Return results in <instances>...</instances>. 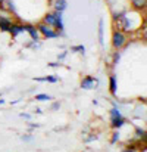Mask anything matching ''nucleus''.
<instances>
[{
  "instance_id": "obj_1",
  "label": "nucleus",
  "mask_w": 147,
  "mask_h": 152,
  "mask_svg": "<svg viewBox=\"0 0 147 152\" xmlns=\"http://www.w3.org/2000/svg\"><path fill=\"white\" fill-rule=\"evenodd\" d=\"M141 22H144L141 19V12L135 10V9H127L124 12V15L115 21V27L124 33H134L140 28Z\"/></svg>"
},
{
  "instance_id": "obj_2",
  "label": "nucleus",
  "mask_w": 147,
  "mask_h": 152,
  "mask_svg": "<svg viewBox=\"0 0 147 152\" xmlns=\"http://www.w3.org/2000/svg\"><path fill=\"white\" fill-rule=\"evenodd\" d=\"M41 22H44L46 25H49L51 28H54L57 33L60 31H65V24H63V13L60 12H56V10H51V12H47Z\"/></svg>"
},
{
  "instance_id": "obj_3",
  "label": "nucleus",
  "mask_w": 147,
  "mask_h": 152,
  "mask_svg": "<svg viewBox=\"0 0 147 152\" xmlns=\"http://www.w3.org/2000/svg\"><path fill=\"white\" fill-rule=\"evenodd\" d=\"M37 30L41 36V39H47V40H51V39H60V37H66V33L65 31H60L57 33L54 28H51L49 25H46L44 22H38L37 25Z\"/></svg>"
},
{
  "instance_id": "obj_4",
  "label": "nucleus",
  "mask_w": 147,
  "mask_h": 152,
  "mask_svg": "<svg viewBox=\"0 0 147 152\" xmlns=\"http://www.w3.org/2000/svg\"><path fill=\"white\" fill-rule=\"evenodd\" d=\"M110 42H112V48H113L115 50L124 49V48L127 46V42H128L127 33H124V31L115 28V30L112 31V39H110Z\"/></svg>"
},
{
  "instance_id": "obj_5",
  "label": "nucleus",
  "mask_w": 147,
  "mask_h": 152,
  "mask_svg": "<svg viewBox=\"0 0 147 152\" xmlns=\"http://www.w3.org/2000/svg\"><path fill=\"white\" fill-rule=\"evenodd\" d=\"M98 86V78L94 75H85L83 77L81 83H80V87L83 90H94Z\"/></svg>"
},
{
  "instance_id": "obj_6",
  "label": "nucleus",
  "mask_w": 147,
  "mask_h": 152,
  "mask_svg": "<svg viewBox=\"0 0 147 152\" xmlns=\"http://www.w3.org/2000/svg\"><path fill=\"white\" fill-rule=\"evenodd\" d=\"M24 30L30 36L31 42H41V36H40V33H38V30L34 24H25L24 22Z\"/></svg>"
},
{
  "instance_id": "obj_7",
  "label": "nucleus",
  "mask_w": 147,
  "mask_h": 152,
  "mask_svg": "<svg viewBox=\"0 0 147 152\" xmlns=\"http://www.w3.org/2000/svg\"><path fill=\"white\" fill-rule=\"evenodd\" d=\"M7 33L10 34L12 39H18L21 34L25 33V30H24V24H22L21 21H13V24L10 25V28H9Z\"/></svg>"
},
{
  "instance_id": "obj_8",
  "label": "nucleus",
  "mask_w": 147,
  "mask_h": 152,
  "mask_svg": "<svg viewBox=\"0 0 147 152\" xmlns=\"http://www.w3.org/2000/svg\"><path fill=\"white\" fill-rule=\"evenodd\" d=\"M3 6H4V9H6L10 15H13L18 21L21 19V18H19V15H18V7H16L15 0H4V1H3Z\"/></svg>"
},
{
  "instance_id": "obj_9",
  "label": "nucleus",
  "mask_w": 147,
  "mask_h": 152,
  "mask_svg": "<svg viewBox=\"0 0 147 152\" xmlns=\"http://www.w3.org/2000/svg\"><path fill=\"white\" fill-rule=\"evenodd\" d=\"M49 3L50 6L53 7V10L60 12V13H63L68 9V1L66 0H49Z\"/></svg>"
},
{
  "instance_id": "obj_10",
  "label": "nucleus",
  "mask_w": 147,
  "mask_h": 152,
  "mask_svg": "<svg viewBox=\"0 0 147 152\" xmlns=\"http://www.w3.org/2000/svg\"><path fill=\"white\" fill-rule=\"evenodd\" d=\"M109 120H110V127L113 130H121L127 124V120L124 118V115L122 117H116V118H109Z\"/></svg>"
},
{
  "instance_id": "obj_11",
  "label": "nucleus",
  "mask_w": 147,
  "mask_h": 152,
  "mask_svg": "<svg viewBox=\"0 0 147 152\" xmlns=\"http://www.w3.org/2000/svg\"><path fill=\"white\" fill-rule=\"evenodd\" d=\"M109 92L113 96L118 95V77H116V74H110L109 75Z\"/></svg>"
},
{
  "instance_id": "obj_12",
  "label": "nucleus",
  "mask_w": 147,
  "mask_h": 152,
  "mask_svg": "<svg viewBox=\"0 0 147 152\" xmlns=\"http://www.w3.org/2000/svg\"><path fill=\"white\" fill-rule=\"evenodd\" d=\"M97 37H98V43H100L101 49H104V21H103V19H100V21H98Z\"/></svg>"
},
{
  "instance_id": "obj_13",
  "label": "nucleus",
  "mask_w": 147,
  "mask_h": 152,
  "mask_svg": "<svg viewBox=\"0 0 147 152\" xmlns=\"http://www.w3.org/2000/svg\"><path fill=\"white\" fill-rule=\"evenodd\" d=\"M33 80L37 83H57L59 77L57 75H46V77H34Z\"/></svg>"
},
{
  "instance_id": "obj_14",
  "label": "nucleus",
  "mask_w": 147,
  "mask_h": 152,
  "mask_svg": "<svg viewBox=\"0 0 147 152\" xmlns=\"http://www.w3.org/2000/svg\"><path fill=\"white\" fill-rule=\"evenodd\" d=\"M130 4L135 10H144L146 9V0H130Z\"/></svg>"
},
{
  "instance_id": "obj_15",
  "label": "nucleus",
  "mask_w": 147,
  "mask_h": 152,
  "mask_svg": "<svg viewBox=\"0 0 147 152\" xmlns=\"http://www.w3.org/2000/svg\"><path fill=\"white\" fill-rule=\"evenodd\" d=\"M140 149H141V142H133L127 145L122 152H140Z\"/></svg>"
},
{
  "instance_id": "obj_16",
  "label": "nucleus",
  "mask_w": 147,
  "mask_h": 152,
  "mask_svg": "<svg viewBox=\"0 0 147 152\" xmlns=\"http://www.w3.org/2000/svg\"><path fill=\"white\" fill-rule=\"evenodd\" d=\"M119 140H121V130H113L112 137H110V143L115 145V143H118Z\"/></svg>"
},
{
  "instance_id": "obj_17",
  "label": "nucleus",
  "mask_w": 147,
  "mask_h": 152,
  "mask_svg": "<svg viewBox=\"0 0 147 152\" xmlns=\"http://www.w3.org/2000/svg\"><path fill=\"white\" fill-rule=\"evenodd\" d=\"M71 52L78 53V55H85V48L83 45H75V46H71Z\"/></svg>"
},
{
  "instance_id": "obj_18",
  "label": "nucleus",
  "mask_w": 147,
  "mask_h": 152,
  "mask_svg": "<svg viewBox=\"0 0 147 152\" xmlns=\"http://www.w3.org/2000/svg\"><path fill=\"white\" fill-rule=\"evenodd\" d=\"M112 56H113V61H112V65L113 66H116L118 64H119V61H121V56H122V52L121 50H115L112 53Z\"/></svg>"
},
{
  "instance_id": "obj_19",
  "label": "nucleus",
  "mask_w": 147,
  "mask_h": 152,
  "mask_svg": "<svg viewBox=\"0 0 147 152\" xmlns=\"http://www.w3.org/2000/svg\"><path fill=\"white\" fill-rule=\"evenodd\" d=\"M34 99L38 102H47V101H51V96L47 95V93H40V95H35Z\"/></svg>"
},
{
  "instance_id": "obj_20",
  "label": "nucleus",
  "mask_w": 147,
  "mask_h": 152,
  "mask_svg": "<svg viewBox=\"0 0 147 152\" xmlns=\"http://www.w3.org/2000/svg\"><path fill=\"white\" fill-rule=\"evenodd\" d=\"M27 48H28V49H34V50H35V49H40V48H41V42H31V43L27 45Z\"/></svg>"
},
{
  "instance_id": "obj_21",
  "label": "nucleus",
  "mask_w": 147,
  "mask_h": 152,
  "mask_svg": "<svg viewBox=\"0 0 147 152\" xmlns=\"http://www.w3.org/2000/svg\"><path fill=\"white\" fill-rule=\"evenodd\" d=\"M34 137H33V134H22L21 136V140H24V142H31Z\"/></svg>"
},
{
  "instance_id": "obj_22",
  "label": "nucleus",
  "mask_w": 147,
  "mask_h": 152,
  "mask_svg": "<svg viewBox=\"0 0 147 152\" xmlns=\"http://www.w3.org/2000/svg\"><path fill=\"white\" fill-rule=\"evenodd\" d=\"M66 56H68V52H62L60 55H57V62L65 61V59H66Z\"/></svg>"
},
{
  "instance_id": "obj_23",
  "label": "nucleus",
  "mask_w": 147,
  "mask_h": 152,
  "mask_svg": "<svg viewBox=\"0 0 147 152\" xmlns=\"http://www.w3.org/2000/svg\"><path fill=\"white\" fill-rule=\"evenodd\" d=\"M59 108H60V102L57 101V102H53V103H51V108H50V109H51V111H57Z\"/></svg>"
},
{
  "instance_id": "obj_24",
  "label": "nucleus",
  "mask_w": 147,
  "mask_h": 152,
  "mask_svg": "<svg viewBox=\"0 0 147 152\" xmlns=\"http://www.w3.org/2000/svg\"><path fill=\"white\" fill-rule=\"evenodd\" d=\"M19 117L24 118V120H31V114H27V112H21Z\"/></svg>"
},
{
  "instance_id": "obj_25",
  "label": "nucleus",
  "mask_w": 147,
  "mask_h": 152,
  "mask_svg": "<svg viewBox=\"0 0 147 152\" xmlns=\"http://www.w3.org/2000/svg\"><path fill=\"white\" fill-rule=\"evenodd\" d=\"M28 127H30V130H34V129H38V127H40V124H38V123H30V124H28Z\"/></svg>"
},
{
  "instance_id": "obj_26",
  "label": "nucleus",
  "mask_w": 147,
  "mask_h": 152,
  "mask_svg": "<svg viewBox=\"0 0 147 152\" xmlns=\"http://www.w3.org/2000/svg\"><path fill=\"white\" fill-rule=\"evenodd\" d=\"M47 66H50V68H57V66H60V62H49Z\"/></svg>"
},
{
  "instance_id": "obj_27",
  "label": "nucleus",
  "mask_w": 147,
  "mask_h": 152,
  "mask_svg": "<svg viewBox=\"0 0 147 152\" xmlns=\"http://www.w3.org/2000/svg\"><path fill=\"white\" fill-rule=\"evenodd\" d=\"M34 112H35V114H43V111H41V109H40V108H37V109H35V111H34Z\"/></svg>"
},
{
  "instance_id": "obj_28",
  "label": "nucleus",
  "mask_w": 147,
  "mask_h": 152,
  "mask_svg": "<svg viewBox=\"0 0 147 152\" xmlns=\"http://www.w3.org/2000/svg\"><path fill=\"white\" fill-rule=\"evenodd\" d=\"M4 102H6L4 99H1V98H0V105H4Z\"/></svg>"
},
{
  "instance_id": "obj_29",
  "label": "nucleus",
  "mask_w": 147,
  "mask_h": 152,
  "mask_svg": "<svg viewBox=\"0 0 147 152\" xmlns=\"http://www.w3.org/2000/svg\"><path fill=\"white\" fill-rule=\"evenodd\" d=\"M3 1H4V0H0V4H3Z\"/></svg>"
}]
</instances>
